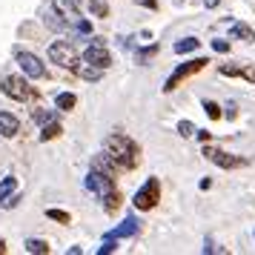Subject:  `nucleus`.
<instances>
[{
	"label": "nucleus",
	"instance_id": "f257e3e1",
	"mask_svg": "<svg viewBox=\"0 0 255 255\" xmlns=\"http://www.w3.org/2000/svg\"><path fill=\"white\" fill-rule=\"evenodd\" d=\"M104 152L121 166V169H135L138 161H140L138 143L132 138H127V135H109V138L104 140Z\"/></svg>",
	"mask_w": 255,
	"mask_h": 255
},
{
	"label": "nucleus",
	"instance_id": "f03ea898",
	"mask_svg": "<svg viewBox=\"0 0 255 255\" xmlns=\"http://www.w3.org/2000/svg\"><path fill=\"white\" fill-rule=\"evenodd\" d=\"M49 60L58 63V66H63V69H72V72L81 63V58H78V52H75V46H72L69 40H55V43L49 46Z\"/></svg>",
	"mask_w": 255,
	"mask_h": 255
},
{
	"label": "nucleus",
	"instance_id": "7ed1b4c3",
	"mask_svg": "<svg viewBox=\"0 0 255 255\" xmlns=\"http://www.w3.org/2000/svg\"><path fill=\"white\" fill-rule=\"evenodd\" d=\"M158 201H161V181H158V178H149V181L135 192V198H132L135 209H143V212H146V209H155Z\"/></svg>",
	"mask_w": 255,
	"mask_h": 255
},
{
	"label": "nucleus",
	"instance_id": "20e7f679",
	"mask_svg": "<svg viewBox=\"0 0 255 255\" xmlns=\"http://www.w3.org/2000/svg\"><path fill=\"white\" fill-rule=\"evenodd\" d=\"M0 89H3V95H9L12 101H29L32 98V89H29V83L23 81V75H6L3 81H0Z\"/></svg>",
	"mask_w": 255,
	"mask_h": 255
},
{
	"label": "nucleus",
	"instance_id": "39448f33",
	"mask_svg": "<svg viewBox=\"0 0 255 255\" xmlns=\"http://www.w3.org/2000/svg\"><path fill=\"white\" fill-rule=\"evenodd\" d=\"M207 63H209L207 58H195V60H186V63H181V66H178V69H175L172 75H169V78H166V86H163V92H172V89L178 86V83H181V81H186L189 75H195V72H201L204 66H207Z\"/></svg>",
	"mask_w": 255,
	"mask_h": 255
},
{
	"label": "nucleus",
	"instance_id": "423d86ee",
	"mask_svg": "<svg viewBox=\"0 0 255 255\" xmlns=\"http://www.w3.org/2000/svg\"><path fill=\"white\" fill-rule=\"evenodd\" d=\"M83 60H86V63H92V66H98V69H109V66H112V55H109V49L104 46V40H101V37H95L92 43L86 46Z\"/></svg>",
	"mask_w": 255,
	"mask_h": 255
},
{
	"label": "nucleus",
	"instance_id": "0eeeda50",
	"mask_svg": "<svg viewBox=\"0 0 255 255\" xmlns=\"http://www.w3.org/2000/svg\"><path fill=\"white\" fill-rule=\"evenodd\" d=\"M86 186L92 189L95 195L106 198V195H112V192H115V178H112V175H106V172H101V169H92L89 178H86Z\"/></svg>",
	"mask_w": 255,
	"mask_h": 255
},
{
	"label": "nucleus",
	"instance_id": "6e6552de",
	"mask_svg": "<svg viewBox=\"0 0 255 255\" xmlns=\"http://www.w3.org/2000/svg\"><path fill=\"white\" fill-rule=\"evenodd\" d=\"M17 63H20V69H23L26 78H35V81L46 78V66H43L40 58L32 55V52H17Z\"/></svg>",
	"mask_w": 255,
	"mask_h": 255
},
{
	"label": "nucleus",
	"instance_id": "1a4fd4ad",
	"mask_svg": "<svg viewBox=\"0 0 255 255\" xmlns=\"http://www.w3.org/2000/svg\"><path fill=\"white\" fill-rule=\"evenodd\" d=\"M204 155H207L215 166H221V169H238V166L247 163L244 158H238V155H230V152H224V149H212V146H204Z\"/></svg>",
	"mask_w": 255,
	"mask_h": 255
},
{
	"label": "nucleus",
	"instance_id": "9d476101",
	"mask_svg": "<svg viewBox=\"0 0 255 255\" xmlns=\"http://www.w3.org/2000/svg\"><path fill=\"white\" fill-rule=\"evenodd\" d=\"M20 132V121L14 115H9V112H0V135L3 138H14Z\"/></svg>",
	"mask_w": 255,
	"mask_h": 255
},
{
	"label": "nucleus",
	"instance_id": "9b49d317",
	"mask_svg": "<svg viewBox=\"0 0 255 255\" xmlns=\"http://www.w3.org/2000/svg\"><path fill=\"white\" fill-rule=\"evenodd\" d=\"M135 232H138V221L127 218L121 227H115V230L109 232V238H112V241H118V238H129V235H135Z\"/></svg>",
	"mask_w": 255,
	"mask_h": 255
},
{
	"label": "nucleus",
	"instance_id": "f8f14e48",
	"mask_svg": "<svg viewBox=\"0 0 255 255\" xmlns=\"http://www.w3.org/2000/svg\"><path fill=\"white\" fill-rule=\"evenodd\" d=\"M221 75H230V78H247V81H255V69L253 66H232V63H227V66H221Z\"/></svg>",
	"mask_w": 255,
	"mask_h": 255
},
{
	"label": "nucleus",
	"instance_id": "ddd939ff",
	"mask_svg": "<svg viewBox=\"0 0 255 255\" xmlns=\"http://www.w3.org/2000/svg\"><path fill=\"white\" fill-rule=\"evenodd\" d=\"M81 3L83 0H58L55 9H58V12H66L69 14V20H78V9H81Z\"/></svg>",
	"mask_w": 255,
	"mask_h": 255
},
{
	"label": "nucleus",
	"instance_id": "4468645a",
	"mask_svg": "<svg viewBox=\"0 0 255 255\" xmlns=\"http://www.w3.org/2000/svg\"><path fill=\"white\" fill-rule=\"evenodd\" d=\"M115 166L118 163L106 155V152H101V155H95V166L92 169H101V172H106V175H115Z\"/></svg>",
	"mask_w": 255,
	"mask_h": 255
},
{
	"label": "nucleus",
	"instance_id": "2eb2a0df",
	"mask_svg": "<svg viewBox=\"0 0 255 255\" xmlns=\"http://www.w3.org/2000/svg\"><path fill=\"white\" fill-rule=\"evenodd\" d=\"M14 189H17V178H14V175H6V178L0 181V204H3L6 198H12Z\"/></svg>",
	"mask_w": 255,
	"mask_h": 255
},
{
	"label": "nucleus",
	"instance_id": "dca6fc26",
	"mask_svg": "<svg viewBox=\"0 0 255 255\" xmlns=\"http://www.w3.org/2000/svg\"><path fill=\"white\" fill-rule=\"evenodd\" d=\"M75 104H78V98L72 92H60L58 98H55V106H58L60 112H72L75 109Z\"/></svg>",
	"mask_w": 255,
	"mask_h": 255
},
{
	"label": "nucleus",
	"instance_id": "f3484780",
	"mask_svg": "<svg viewBox=\"0 0 255 255\" xmlns=\"http://www.w3.org/2000/svg\"><path fill=\"white\" fill-rule=\"evenodd\" d=\"M75 72H78L81 78H86V81H101V75H104V69H98V66H92V63H89V66L78 63V66H75Z\"/></svg>",
	"mask_w": 255,
	"mask_h": 255
},
{
	"label": "nucleus",
	"instance_id": "a211bd4d",
	"mask_svg": "<svg viewBox=\"0 0 255 255\" xmlns=\"http://www.w3.org/2000/svg\"><path fill=\"white\" fill-rule=\"evenodd\" d=\"M26 253H32V255H49V244L40 241V238H29V241H26Z\"/></svg>",
	"mask_w": 255,
	"mask_h": 255
},
{
	"label": "nucleus",
	"instance_id": "6ab92c4d",
	"mask_svg": "<svg viewBox=\"0 0 255 255\" xmlns=\"http://www.w3.org/2000/svg\"><path fill=\"white\" fill-rule=\"evenodd\" d=\"M198 46H201V40H198V37H184V40H178V43H175V52H178V55H186V52H195Z\"/></svg>",
	"mask_w": 255,
	"mask_h": 255
},
{
	"label": "nucleus",
	"instance_id": "aec40b11",
	"mask_svg": "<svg viewBox=\"0 0 255 255\" xmlns=\"http://www.w3.org/2000/svg\"><path fill=\"white\" fill-rule=\"evenodd\" d=\"M230 35L232 37H238V40H253V29H250V26L247 23H232V29H230Z\"/></svg>",
	"mask_w": 255,
	"mask_h": 255
},
{
	"label": "nucleus",
	"instance_id": "412c9836",
	"mask_svg": "<svg viewBox=\"0 0 255 255\" xmlns=\"http://www.w3.org/2000/svg\"><path fill=\"white\" fill-rule=\"evenodd\" d=\"M60 132H63V127H60L58 121H49V127H43V132H40V140H52V138H58Z\"/></svg>",
	"mask_w": 255,
	"mask_h": 255
},
{
	"label": "nucleus",
	"instance_id": "4be33fe9",
	"mask_svg": "<svg viewBox=\"0 0 255 255\" xmlns=\"http://www.w3.org/2000/svg\"><path fill=\"white\" fill-rule=\"evenodd\" d=\"M89 12L98 14V17H106L109 14V6H106L104 0H89Z\"/></svg>",
	"mask_w": 255,
	"mask_h": 255
},
{
	"label": "nucleus",
	"instance_id": "5701e85b",
	"mask_svg": "<svg viewBox=\"0 0 255 255\" xmlns=\"http://www.w3.org/2000/svg\"><path fill=\"white\" fill-rule=\"evenodd\" d=\"M46 218L58 221V224H69V212H63V209H46Z\"/></svg>",
	"mask_w": 255,
	"mask_h": 255
},
{
	"label": "nucleus",
	"instance_id": "b1692460",
	"mask_svg": "<svg viewBox=\"0 0 255 255\" xmlns=\"http://www.w3.org/2000/svg\"><path fill=\"white\" fill-rule=\"evenodd\" d=\"M204 112H207L212 121H218V118H221V106L215 104V101H204Z\"/></svg>",
	"mask_w": 255,
	"mask_h": 255
},
{
	"label": "nucleus",
	"instance_id": "393cba45",
	"mask_svg": "<svg viewBox=\"0 0 255 255\" xmlns=\"http://www.w3.org/2000/svg\"><path fill=\"white\" fill-rule=\"evenodd\" d=\"M178 132H181L184 138H192V135H195V124H192V121H181V124H178Z\"/></svg>",
	"mask_w": 255,
	"mask_h": 255
},
{
	"label": "nucleus",
	"instance_id": "a878e982",
	"mask_svg": "<svg viewBox=\"0 0 255 255\" xmlns=\"http://www.w3.org/2000/svg\"><path fill=\"white\" fill-rule=\"evenodd\" d=\"M35 121L40 127H46L49 121H55V115H52V112H43V109H35Z\"/></svg>",
	"mask_w": 255,
	"mask_h": 255
},
{
	"label": "nucleus",
	"instance_id": "bb28decb",
	"mask_svg": "<svg viewBox=\"0 0 255 255\" xmlns=\"http://www.w3.org/2000/svg\"><path fill=\"white\" fill-rule=\"evenodd\" d=\"M155 52H158V46H149V49H143V52H138V63H146Z\"/></svg>",
	"mask_w": 255,
	"mask_h": 255
},
{
	"label": "nucleus",
	"instance_id": "cd10ccee",
	"mask_svg": "<svg viewBox=\"0 0 255 255\" xmlns=\"http://www.w3.org/2000/svg\"><path fill=\"white\" fill-rule=\"evenodd\" d=\"M212 49L224 55V52H230V43H227V40H212Z\"/></svg>",
	"mask_w": 255,
	"mask_h": 255
},
{
	"label": "nucleus",
	"instance_id": "c85d7f7f",
	"mask_svg": "<svg viewBox=\"0 0 255 255\" xmlns=\"http://www.w3.org/2000/svg\"><path fill=\"white\" fill-rule=\"evenodd\" d=\"M112 250H115V244H112V238H106V244H104V247H101V253H112Z\"/></svg>",
	"mask_w": 255,
	"mask_h": 255
},
{
	"label": "nucleus",
	"instance_id": "c756f323",
	"mask_svg": "<svg viewBox=\"0 0 255 255\" xmlns=\"http://www.w3.org/2000/svg\"><path fill=\"white\" fill-rule=\"evenodd\" d=\"M195 135H198V140H204V143L209 140V132H207V129H195Z\"/></svg>",
	"mask_w": 255,
	"mask_h": 255
},
{
	"label": "nucleus",
	"instance_id": "7c9ffc66",
	"mask_svg": "<svg viewBox=\"0 0 255 255\" xmlns=\"http://www.w3.org/2000/svg\"><path fill=\"white\" fill-rule=\"evenodd\" d=\"M238 112H235V104H227V118H235Z\"/></svg>",
	"mask_w": 255,
	"mask_h": 255
},
{
	"label": "nucleus",
	"instance_id": "2f4dec72",
	"mask_svg": "<svg viewBox=\"0 0 255 255\" xmlns=\"http://www.w3.org/2000/svg\"><path fill=\"white\" fill-rule=\"evenodd\" d=\"M204 6H207V9H215V6H218V0H204Z\"/></svg>",
	"mask_w": 255,
	"mask_h": 255
},
{
	"label": "nucleus",
	"instance_id": "473e14b6",
	"mask_svg": "<svg viewBox=\"0 0 255 255\" xmlns=\"http://www.w3.org/2000/svg\"><path fill=\"white\" fill-rule=\"evenodd\" d=\"M0 253H6V241L3 238H0Z\"/></svg>",
	"mask_w": 255,
	"mask_h": 255
}]
</instances>
